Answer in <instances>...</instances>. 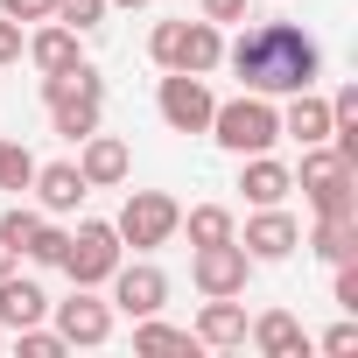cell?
<instances>
[{"label":"cell","instance_id":"cell-25","mask_svg":"<svg viewBox=\"0 0 358 358\" xmlns=\"http://www.w3.org/2000/svg\"><path fill=\"white\" fill-rule=\"evenodd\" d=\"M64 239H71V232H57V225H36L22 253H29V260H43V267H64Z\"/></svg>","mask_w":358,"mask_h":358},{"label":"cell","instance_id":"cell-12","mask_svg":"<svg viewBox=\"0 0 358 358\" xmlns=\"http://www.w3.org/2000/svg\"><path fill=\"white\" fill-rule=\"evenodd\" d=\"M43 316H50V295H43L36 281L0 274V323H8V330H29V323H43Z\"/></svg>","mask_w":358,"mask_h":358},{"label":"cell","instance_id":"cell-8","mask_svg":"<svg viewBox=\"0 0 358 358\" xmlns=\"http://www.w3.org/2000/svg\"><path fill=\"white\" fill-rule=\"evenodd\" d=\"M190 274H197V288H204V295H246V274H253V253H246L239 239H218V246H197Z\"/></svg>","mask_w":358,"mask_h":358},{"label":"cell","instance_id":"cell-19","mask_svg":"<svg viewBox=\"0 0 358 358\" xmlns=\"http://www.w3.org/2000/svg\"><path fill=\"white\" fill-rule=\"evenodd\" d=\"M50 120H57L64 141H85V134H99V99L92 92H64V99H50Z\"/></svg>","mask_w":358,"mask_h":358},{"label":"cell","instance_id":"cell-18","mask_svg":"<svg viewBox=\"0 0 358 358\" xmlns=\"http://www.w3.org/2000/svg\"><path fill=\"white\" fill-rule=\"evenodd\" d=\"M281 134H295L302 148H316V141H330V106H323L316 92H295V106L281 113Z\"/></svg>","mask_w":358,"mask_h":358},{"label":"cell","instance_id":"cell-26","mask_svg":"<svg viewBox=\"0 0 358 358\" xmlns=\"http://www.w3.org/2000/svg\"><path fill=\"white\" fill-rule=\"evenodd\" d=\"M15 344H22V358H64L71 344L57 337V330H43V323H29V330H15Z\"/></svg>","mask_w":358,"mask_h":358},{"label":"cell","instance_id":"cell-4","mask_svg":"<svg viewBox=\"0 0 358 358\" xmlns=\"http://www.w3.org/2000/svg\"><path fill=\"white\" fill-rule=\"evenodd\" d=\"M148 50H155V64H162V71H197V78L225 64V43H218V22H162Z\"/></svg>","mask_w":358,"mask_h":358},{"label":"cell","instance_id":"cell-23","mask_svg":"<svg viewBox=\"0 0 358 358\" xmlns=\"http://www.w3.org/2000/svg\"><path fill=\"white\" fill-rule=\"evenodd\" d=\"M36 183V155L22 141H0V190H29Z\"/></svg>","mask_w":358,"mask_h":358},{"label":"cell","instance_id":"cell-30","mask_svg":"<svg viewBox=\"0 0 358 358\" xmlns=\"http://www.w3.org/2000/svg\"><path fill=\"white\" fill-rule=\"evenodd\" d=\"M337 302L358 309V267H351V260H337Z\"/></svg>","mask_w":358,"mask_h":358},{"label":"cell","instance_id":"cell-14","mask_svg":"<svg viewBox=\"0 0 358 358\" xmlns=\"http://www.w3.org/2000/svg\"><path fill=\"white\" fill-rule=\"evenodd\" d=\"M78 176H85L92 190L120 183V176H127V141H113V134H85V162H78Z\"/></svg>","mask_w":358,"mask_h":358},{"label":"cell","instance_id":"cell-9","mask_svg":"<svg viewBox=\"0 0 358 358\" xmlns=\"http://www.w3.org/2000/svg\"><path fill=\"white\" fill-rule=\"evenodd\" d=\"M106 281H113V302H120L127 316H155V309L169 302V281H162V267H148V260H134V267H113Z\"/></svg>","mask_w":358,"mask_h":358},{"label":"cell","instance_id":"cell-15","mask_svg":"<svg viewBox=\"0 0 358 358\" xmlns=\"http://www.w3.org/2000/svg\"><path fill=\"white\" fill-rule=\"evenodd\" d=\"M197 344H246V309L232 295H211L197 316Z\"/></svg>","mask_w":358,"mask_h":358},{"label":"cell","instance_id":"cell-27","mask_svg":"<svg viewBox=\"0 0 358 358\" xmlns=\"http://www.w3.org/2000/svg\"><path fill=\"white\" fill-rule=\"evenodd\" d=\"M57 22L85 36V29H99V22H106V0H57Z\"/></svg>","mask_w":358,"mask_h":358},{"label":"cell","instance_id":"cell-22","mask_svg":"<svg viewBox=\"0 0 358 358\" xmlns=\"http://www.w3.org/2000/svg\"><path fill=\"white\" fill-rule=\"evenodd\" d=\"M316 253L337 267V260H358V218H323L316 225Z\"/></svg>","mask_w":358,"mask_h":358},{"label":"cell","instance_id":"cell-7","mask_svg":"<svg viewBox=\"0 0 358 358\" xmlns=\"http://www.w3.org/2000/svg\"><path fill=\"white\" fill-rule=\"evenodd\" d=\"M176 225H183V211H176V197H162V190H134L113 232H120L127 246H141V253H148V246H162V239H169Z\"/></svg>","mask_w":358,"mask_h":358},{"label":"cell","instance_id":"cell-16","mask_svg":"<svg viewBox=\"0 0 358 358\" xmlns=\"http://www.w3.org/2000/svg\"><path fill=\"white\" fill-rule=\"evenodd\" d=\"M253 344H260L267 358H302V351H309V337H302V323H295L288 309H267V316L253 323Z\"/></svg>","mask_w":358,"mask_h":358},{"label":"cell","instance_id":"cell-6","mask_svg":"<svg viewBox=\"0 0 358 358\" xmlns=\"http://www.w3.org/2000/svg\"><path fill=\"white\" fill-rule=\"evenodd\" d=\"M155 106H162V120L176 127V134H204L211 127V85L197 78V71H169L162 78V92H155Z\"/></svg>","mask_w":358,"mask_h":358},{"label":"cell","instance_id":"cell-32","mask_svg":"<svg viewBox=\"0 0 358 358\" xmlns=\"http://www.w3.org/2000/svg\"><path fill=\"white\" fill-rule=\"evenodd\" d=\"M15 57H22V22L0 15V64H15Z\"/></svg>","mask_w":358,"mask_h":358},{"label":"cell","instance_id":"cell-17","mask_svg":"<svg viewBox=\"0 0 358 358\" xmlns=\"http://www.w3.org/2000/svg\"><path fill=\"white\" fill-rule=\"evenodd\" d=\"M29 57H36V71H43V78H50V71H71V64H85V57H78V29H64L57 15H50V29L29 43Z\"/></svg>","mask_w":358,"mask_h":358},{"label":"cell","instance_id":"cell-35","mask_svg":"<svg viewBox=\"0 0 358 358\" xmlns=\"http://www.w3.org/2000/svg\"><path fill=\"white\" fill-rule=\"evenodd\" d=\"M106 8H148V0H106Z\"/></svg>","mask_w":358,"mask_h":358},{"label":"cell","instance_id":"cell-24","mask_svg":"<svg viewBox=\"0 0 358 358\" xmlns=\"http://www.w3.org/2000/svg\"><path fill=\"white\" fill-rule=\"evenodd\" d=\"M218 239H232V211L225 204H197L190 211V246H218Z\"/></svg>","mask_w":358,"mask_h":358},{"label":"cell","instance_id":"cell-2","mask_svg":"<svg viewBox=\"0 0 358 358\" xmlns=\"http://www.w3.org/2000/svg\"><path fill=\"white\" fill-rule=\"evenodd\" d=\"M295 183H302V197L316 204V218H358V176H351V162L337 155V148H302V176H295Z\"/></svg>","mask_w":358,"mask_h":358},{"label":"cell","instance_id":"cell-28","mask_svg":"<svg viewBox=\"0 0 358 358\" xmlns=\"http://www.w3.org/2000/svg\"><path fill=\"white\" fill-rule=\"evenodd\" d=\"M36 225H43V218H36V211H22V204H15V211H8V218H0V239H8V246H15V253H22V246H29V232H36Z\"/></svg>","mask_w":358,"mask_h":358},{"label":"cell","instance_id":"cell-34","mask_svg":"<svg viewBox=\"0 0 358 358\" xmlns=\"http://www.w3.org/2000/svg\"><path fill=\"white\" fill-rule=\"evenodd\" d=\"M15 260H22V253H15L8 239H0V274H15Z\"/></svg>","mask_w":358,"mask_h":358},{"label":"cell","instance_id":"cell-10","mask_svg":"<svg viewBox=\"0 0 358 358\" xmlns=\"http://www.w3.org/2000/svg\"><path fill=\"white\" fill-rule=\"evenodd\" d=\"M57 337H64V344H106V337H113V309L78 288L71 302H57Z\"/></svg>","mask_w":358,"mask_h":358},{"label":"cell","instance_id":"cell-13","mask_svg":"<svg viewBox=\"0 0 358 358\" xmlns=\"http://www.w3.org/2000/svg\"><path fill=\"white\" fill-rule=\"evenodd\" d=\"M36 190H43V211H57V218H64V211H78V204H85V190H92V183L78 176V162H50V169H36Z\"/></svg>","mask_w":358,"mask_h":358},{"label":"cell","instance_id":"cell-3","mask_svg":"<svg viewBox=\"0 0 358 358\" xmlns=\"http://www.w3.org/2000/svg\"><path fill=\"white\" fill-rule=\"evenodd\" d=\"M211 134L232 148V155H267L281 141V113L267 106V92H246L232 106H211Z\"/></svg>","mask_w":358,"mask_h":358},{"label":"cell","instance_id":"cell-31","mask_svg":"<svg viewBox=\"0 0 358 358\" xmlns=\"http://www.w3.org/2000/svg\"><path fill=\"white\" fill-rule=\"evenodd\" d=\"M323 351H330V358H344V351H358V323H337V330L323 337Z\"/></svg>","mask_w":358,"mask_h":358},{"label":"cell","instance_id":"cell-21","mask_svg":"<svg viewBox=\"0 0 358 358\" xmlns=\"http://www.w3.org/2000/svg\"><path fill=\"white\" fill-rule=\"evenodd\" d=\"M134 351H148V358H169V351H197V337H190V330H169V323H155V316H141V330H134Z\"/></svg>","mask_w":358,"mask_h":358},{"label":"cell","instance_id":"cell-5","mask_svg":"<svg viewBox=\"0 0 358 358\" xmlns=\"http://www.w3.org/2000/svg\"><path fill=\"white\" fill-rule=\"evenodd\" d=\"M64 267H71V281H78V288H99V281L120 267V232H113V225H99V218H85V225H78V239H64Z\"/></svg>","mask_w":358,"mask_h":358},{"label":"cell","instance_id":"cell-33","mask_svg":"<svg viewBox=\"0 0 358 358\" xmlns=\"http://www.w3.org/2000/svg\"><path fill=\"white\" fill-rule=\"evenodd\" d=\"M204 22H246V0H204Z\"/></svg>","mask_w":358,"mask_h":358},{"label":"cell","instance_id":"cell-29","mask_svg":"<svg viewBox=\"0 0 358 358\" xmlns=\"http://www.w3.org/2000/svg\"><path fill=\"white\" fill-rule=\"evenodd\" d=\"M0 15H8V22H50L57 0H0Z\"/></svg>","mask_w":358,"mask_h":358},{"label":"cell","instance_id":"cell-20","mask_svg":"<svg viewBox=\"0 0 358 358\" xmlns=\"http://www.w3.org/2000/svg\"><path fill=\"white\" fill-rule=\"evenodd\" d=\"M239 190H246L253 204H281V197L295 190V176H288L281 162H267V155H253V162H246V176H239Z\"/></svg>","mask_w":358,"mask_h":358},{"label":"cell","instance_id":"cell-1","mask_svg":"<svg viewBox=\"0 0 358 358\" xmlns=\"http://www.w3.org/2000/svg\"><path fill=\"white\" fill-rule=\"evenodd\" d=\"M225 57H232V71L246 78V92H309V85H316V64H323V50H316L295 22H260V29H246Z\"/></svg>","mask_w":358,"mask_h":358},{"label":"cell","instance_id":"cell-11","mask_svg":"<svg viewBox=\"0 0 358 358\" xmlns=\"http://www.w3.org/2000/svg\"><path fill=\"white\" fill-rule=\"evenodd\" d=\"M295 239H302V232H295V218H288L281 204H260V218L246 225V239H239V246H246L253 260H288V253H295Z\"/></svg>","mask_w":358,"mask_h":358}]
</instances>
